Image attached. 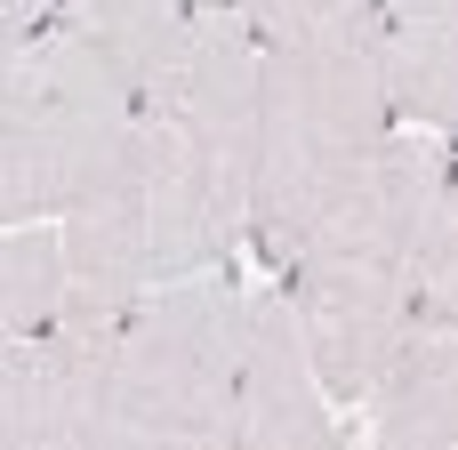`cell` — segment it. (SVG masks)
I'll return each instance as SVG.
<instances>
[{
    "instance_id": "cell-8",
    "label": "cell",
    "mask_w": 458,
    "mask_h": 450,
    "mask_svg": "<svg viewBox=\"0 0 458 450\" xmlns=\"http://www.w3.org/2000/svg\"><path fill=\"white\" fill-rule=\"evenodd\" d=\"M64 242V306H56V338L81 346H113L121 322L137 314V298L153 290V217H145V153L121 185H105L97 201L56 217Z\"/></svg>"
},
{
    "instance_id": "cell-2",
    "label": "cell",
    "mask_w": 458,
    "mask_h": 450,
    "mask_svg": "<svg viewBox=\"0 0 458 450\" xmlns=\"http://www.w3.org/2000/svg\"><path fill=\"white\" fill-rule=\"evenodd\" d=\"M394 137V97L378 72L370 16L314 24L258 48V169H250V242L266 266H290L298 242L338 209V193Z\"/></svg>"
},
{
    "instance_id": "cell-4",
    "label": "cell",
    "mask_w": 458,
    "mask_h": 450,
    "mask_svg": "<svg viewBox=\"0 0 458 450\" xmlns=\"http://www.w3.org/2000/svg\"><path fill=\"white\" fill-rule=\"evenodd\" d=\"M145 153L137 81L64 16L0 48V225H56Z\"/></svg>"
},
{
    "instance_id": "cell-3",
    "label": "cell",
    "mask_w": 458,
    "mask_h": 450,
    "mask_svg": "<svg viewBox=\"0 0 458 450\" xmlns=\"http://www.w3.org/2000/svg\"><path fill=\"white\" fill-rule=\"evenodd\" d=\"M258 32L242 8H217L177 72L145 97V217H153V282L233 266L250 233V169H258Z\"/></svg>"
},
{
    "instance_id": "cell-7",
    "label": "cell",
    "mask_w": 458,
    "mask_h": 450,
    "mask_svg": "<svg viewBox=\"0 0 458 450\" xmlns=\"http://www.w3.org/2000/svg\"><path fill=\"white\" fill-rule=\"evenodd\" d=\"M233 450H338L354 443L338 395L322 386V362L306 346V322L290 290H250L242 306V403H233Z\"/></svg>"
},
{
    "instance_id": "cell-1",
    "label": "cell",
    "mask_w": 458,
    "mask_h": 450,
    "mask_svg": "<svg viewBox=\"0 0 458 450\" xmlns=\"http://www.w3.org/2000/svg\"><path fill=\"white\" fill-rule=\"evenodd\" d=\"M451 161H458V137L394 121L378 161L338 193V209L282 266V290L306 322V346H314L338 411H362L394 362V338L411 314V274H419L435 201L451 185Z\"/></svg>"
},
{
    "instance_id": "cell-6",
    "label": "cell",
    "mask_w": 458,
    "mask_h": 450,
    "mask_svg": "<svg viewBox=\"0 0 458 450\" xmlns=\"http://www.w3.org/2000/svg\"><path fill=\"white\" fill-rule=\"evenodd\" d=\"M378 450H458V161L435 201L419 274H411V314L394 338L386 378L362 403Z\"/></svg>"
},
{
    "instance_id": "cell-15",
    "label": "cell",
    "mask_w": 458,
    "mask_h": 450,
    "mask_svg": "<svg viewBox=\"0 0 458 450\" xmlns=\"http://www.w3.org/2000/svg\"><path fill=\"white\" fill-rule=\"evenodd\" d=\"M8 40H24V24H16V16H8V0H0V48H8Z\"/></svg>"
},
{
    "instance_id": "cell-12",
    "label": "cell",
    "mask_w": 458,
    "mask_h": 450,
    "mask_svg": "<svg viewBox=\"0 0 458 450\" xmlns=\"http://www.w3.org/2000/svg\"><path fill=\"white\" fill-rule=\"evenodd\" d=\"M0 450H40V338H0Z\"/></svg>"
},
{
    "instance_id": "cell-5",
    "label": "cell",
    "mask_w": 458,
    "mask_h": 450,
    "mask_svg": "<svg viewBox=\"0 0 458 450\" xmlns=\"http://www.w3.org/2000/svg\"><path fill=\"white\" fill-rule=\"evenodd\" d=\"M242 306L233 266L153 282L113 338L105 450H233L242 403Z\"/></svg>"
},
{
    "instance_id": "cell-11",
    "label": "cell",
    "mask_w": 458,
    "mask_h": 450,
    "mask_svg": "<svg viewBox=\"0 0 458 450\" xmlns=\"http://www.w3.org/2000/svg\"><path fill=\"white\" fill-rule=\"evenodd\" d=\"M64 306V242L56 225H0V338H48Z\"/></svg>"
},
{
    "instance_id": "cell-10",
    "label": "cell",
    "mask_w": 458,
    "mask_h": 450,
    "mask_svg": "<svg viewBox=\"0 0 458 450\" xmlns=\"http://www.w3.org/2000/svg\"><path fill=\"white\" fill-rule=\"evenodd\" d=\"M56 16L81 24V32L137 81V97H153V89L177 72V56L193 48V32L209 24V16H193L185 0H56Z\"/></svg>"
},
{
    "instance_id": "cell-9",
    "label": "cell",
    "mask_w": 458,
    "mask_h": 450,
    "mask_svg": "<svg viewBox=\"0 0 458 450\" xmlns=\"http://www.w3.org/2000/svg\"><path fill=\"white\" fill-rule=\"evenodd\" d=\"M370 32L394 121L458 137V0H378Z\"/></svg>"
},
{
    "instance_id": "cell-13",
    "label": "cell",
    "mask_w": 458,
    "mask_h": 450,
    "mask_svg": "<svg viewBox=\"0 0 458 450\" xmlns=\"http://www.w3.org/2000/svg\"><path fill=\"white\" fill-rule=\"evenodd\" d=\"M233 8L250 16L258 40H290V32H314V24H354L378 0H233Z\"/></svg>"
},
{
    "instance_id": "cell-14",
    "label": "cell",
    "mask_w": 458,
    "mask_h": 450,
    "mask_svg": "<svg viewBox=\"0 0 458 450\" xmlns=\"http://www.w3.org/2000/svg\"><path fill=\"white\" fill-rule=\"evenodd\" d=\"M8 16H16V24H24V32H40V24H48V16H56V0H8Z\"/></svg>"
}]
</instances>
